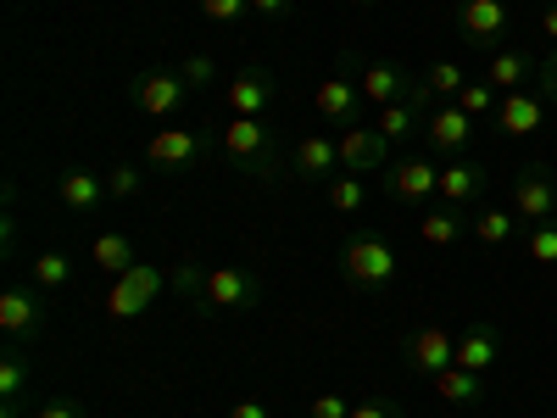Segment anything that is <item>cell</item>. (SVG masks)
I'll list each match as a JSON object with an SVG mask.
<instances>
[{
  "instance_id": "obj_16",
  "label": "cell",
  "mask_w": 557,
  "mask_h": 418,
  "mask_svg": "<svg viewBox=\"0 0 557 418\" xmlns=\"http://www.w3.org/2000/svg\"><path fill=\"white\" fill-rule=\"evenodd\" d=\"M357 107H362L357 78H346V73L318 78V89H312V118H323V123H357Z\"/></svg>"
},
{
  "instance_id": "obj_35",
  "label": "cell",
  "mask_w": 557,
  "mask_h": 418,
  "mask_svg": "<svg viewBox=\"0 0 557 418\" xmlns=\"http://www.w3.org/2000/svg\"><path fill=\"white\" fill-rule=\"evenodd\" d=\"M351 418H401V402L385 391H368L362 402H351Z\"/></svg>"
},
{
  "instance_id": "obj_41",
  "label": "cell",
  "mask_w": 557,
  "mask_h": 418,
  "mask_svg": "<svg viewBox=\"0 0 557 418\" xmlns=\"http://www.w3.org/2000/svg\"><path fill=\"white\" fill-rule=\"evenodd\" d=\"M251 12H257V17H285L290 0H251Z\"/></svg>"
},
{
  "instance_id": "obj_13",
  "label": "cell",
  "mask_w": 557,
  "mask_h": 418,
  "mask_svg": "<svg viewBox=\"0 0 557 418\" xmlns=\"http://www.w3.org/2000/svg\"><path fill=\"white\" fill-rule=\"evenodd\" d=\"M491 190V173H485V162H474V157H457V162H446L441 168V207H480V196Z\"/></svg>"
},
{
  "instance_id": "obj_19",
  "label": "cell",
  "mask_w": 557,
  "mask_h": 418,
  "mask_svg": "<svg viewBox=\"0 0 557 418\" xmlns=\"http://www.w3.org/2000/svg\"><path fill=\"white\" fill-rule=\"evenodd\" d=\"M57 201L67 212H101L112 196H107V173H89V168H67L57 179Z\"/></svg>"
},
{
  "instance_id": "obj_37",
  "label": "cell",
  "mask_w": 557,
  "mask_h": 418,
  "mask_svg": "<svg viewBox=\"0 0 557 418\" xmlns=\"http://www.w3.org/2000/svg\"><path fill=\"white\" fill-rule=\"evenodd\" d=\"M535 96H541L546 107H557V51H546L541 67H535Z\"/></svg>"
},
{
  "instance_id": "obj_4",
  "label": "cell",
  "mask_w": 557,
  "mask_h": 418,
  "mask_svg": "<svg viewBox=\"0 0 557 418\" xmlns=\"http://www.w3.org/2000/svg\"><path fill=\"white\" fill-rule=\"evenodd\" d=\"M380 190L396 207H430V201H441V168H435V157H401L380 173Z\"/></svg>"
},
{
  "instance_id": "obj_21",
  "label": "cell",
  "mask_w": 557,
  "mask_h": 418,
  "mask_svg": "<svg viewBox=\"0 0 557 418\" xmlns=\"http://www.w3.org/2000/svg\"><path fill=\"white\" fill-rule=\"evenodd\" d=\"M357 89H362V101L391 107V101H407V96H412V78H407V67H396V62H374V67L357 73Z\"/></svg>"
},
{
  "instance_id": "obj_10",
  "label": "cell",
  "mask_w": 557,
  "mask_h": 418,
  "mask_svg": "<svg viewBox=\"0 0 557 418\" xmlns=\"http://www.w3.org/2000/svg\"><path fill=\"white\" fill-rule=\"evenodd\" d=\"M513 212L524 223H552L557 218V173L546 162H530L519 179H513Z\"/></svg>"
},
{
  "instance_id": "obj_8",
  "label": "cell",
  "mask_w": 557,
  "mask_h": 418,
  "mask_svg": "<svg viewBox=\"0 0 557 418\" xmlns=\"http://www.w3.org/2000/svg\"><path fill=\"white\" fill-rule=\"evenodd\" d=\"M469 139H474V118L462 112L457 101H435L430 112H424V146L435 151V157H469Z\"/></svg>"
},
{
  "instance_id": "obj_38",
  "label": "cell",
  "mask_w": 557,
  "mask_h": 418,
  "mask_svg": "<svg viewBox=\"0 0 557 418\" xmlns=\"http://www.w3.org/2000/svg\"><path fill=\"white\" fill-rule=\"evenodd\" d=\"M251 12V0H201V17H212V23H240Z\"/></svg>"
},
{
  "instance_id": "obj_14",
  "label": "cell",
  "mask_w": 557,
  "mask_h": 418,
  "mask_svg": "<svg viewBox=\"0 0 557 418\" xmlns=\"http://www.w3.org/2000/svg\"><path fill=\"white\" fill-rule=\"evenodd\" d=\"M212 151V134H201V128H162L151 146H146V157L157 162V168H190V162H201Z\"/></svg>"
},
{
  "instance_id": "obj_34",
  "label": "cell",
  "mask_w": 557,
  "mask_h": 418,
  "mask_svg": "<svg viewBox=\"0 0 557 418\" xmlns=\"http://www.w3.org/2000/svg\"><path fill=\"white\" fill-rule=\"evenodd\" d=\"M139 184H146V173H139V168H107V196L112 201H128V196H139Z\"/></svg>"
},
{
  "instance_id": "obj_26",
  "label": "cell",
  "mask_w": 557,
  "mask_h": 418,
  "mask_svg": "<svg viewBox=\"0 0 557 418\" xmlns=\"http://www.w3.org/2000/svg\"><path fill=\"white\" fill-rule=\"evenodd\" d=\"M89 257H96V268H101V273H112V279H117V273H128V268L139 262V257H134V241L123 235V229H107V235H96Z\"/></svg>"
},
{
  "instance_id": "obj_39",
  "label": "cell",
  "mask_w": 557,
  "mask_h": 418,
  "mask_svg": "<svg viewBox=\"0 0 557 418\" xmlns=\"http://www.w3.org/2000/svg\"><path fill=\"white\" fill-rule=\"evenodd\" d=\"M34 418H89V413H84L78 402H67V396H57V402H45V407H39Z\"/></svg>"
},
{
  "instance_id": "obj_1",
  "label": "cell",
  "mask_w": 557,
  "mask_h": 418,
  "mask_svg": "<svg viewBox=\"0 0 557 418\" xmlns=\"http://www.w3.org/2000/svg\"><path fill=\"white\" fill-rule=\"evenodd\" d=\"M162 291H168V268H157V262L139 257L128 273H117V279H112V291H107V318H112V323H134V318H146V312H151V302H162Z\"/></svg>"
},
{
  "instance_id": "obj_25",
  "label": "cell",
  "mask_w": 557,
  "mask_h": 418,
  "mask_svg": "<svg viewBox=\"0 0 557 418\" xmlns=\"http://www.w3.org/2000/svg\"><path fill=\"white\" fill-rule=\"evenodd\" d=\"M28 380H34V368H28L23 346H7V357H0V418H12V407L28 391Z\"/></svg>"
},
{
  "instance_id": "obj_18",
  "label": "cell",
  "mask_w": 557,
  "mask_h": 418,
  "mask_svg": "<svg viewBox=\"0 0 557 418\" xmlns=\"http://www.w3.org/2000/svg\"><path fill=\"white\" fill-rule=\"evenodd\" d=\"M535 57L530 51H513V45H502V51H491L485 57V67H480V78L496 89V96H513V89H524L530 78H535Z\"/></svg>"
},
{
  "instance_id": "obj_36",
  "label": "cell",
  "mask_w": 557,
  "mask_h": 418,
  "mask_svg": "<svg viewBox=\"0 0 557 418\" xmlns=\"http://www.w3.org/2000/svg\"><path fill=\"white\" fill-rule=\"evenodd\" d=\"M307 418H351V402H346L341 391H318V396L307 402Z\"/></svg>"
},
{
  "instance_id": "obj_17",
  "label": "cell",
  "mask_w": 557,
  "mask_h": 418,
  "mask_svg": "<svg viewBox=\"0 0 557 418\" xmlns=\"http://www.w3.org/2000/svg\"><path fill=\"white\" fill-rule=\"evenodd\" d=\"M268 101H273V78H268L262 67H246V73H235V78L223 84V107H228V118H262Z\"/></svg>"
},
{
  "instance_id": "obj_2",
  "label": "cell",
  "mask_w": 557,
  "mask_h": 418,
  "mask_svg": "<svg viewBox=\"0 0 557 418\" xmlns=\"http://www.w3.org/2000/svg\"><path fill=\"white\" fill-rule=\"evenodd\" d=\"M218 151L235 162L240 173H257V179H273L278 173V157H273V139H268V123L262 118H228L218 128Z\"/></svg>"
},
{
  "instance_id": "obj_28",
  "label": "cell",
  "mask_w": 557,
  "mask_h": 418,
  "mask_svg": "<svg viewBox=\"0 0 557 418\" xmlns=\"http://www.w3.org/2000/svg\"><path fill=\"white\" fill-rule=\"evenodd\" d=\"M28 273H34V291H45V296H62V291L73 285V262H67L62 251H39V257L28 262Z\"/></svg>"
},
{
  "instance_id": "obj_12",
  "label": "cell",
  "mask_w": 557,
  "mask_h": 418,
  "mask_svg": "<svg viewBox=\"0 0 557 418\" xmlns=\"http://www.w3.org/2000/svg\"><path fill=\"white\" fill-rule=\"evenodd\" d=\"M451 362H457V341L441 330V323H424V330H412V335H407V368H412L418 380L446 374Z\"/></svg>"
},
{
  "instance_id": "obj_23",
  "label": "cell",
  "mask_w": 557,
  "mask_h": 418,
  "mask_svg": "<svg viewBox=\"0 0 557 418\" xmlns=\"http://www.w3.org/2000/svg\"><path fill=\"white\" fill-rule=\"evenodd\" d=\"M469 235H474V218L462 212V207H441V212L418 218V241H424V246H457V241H469Z\"/></svg>"
},
{
  "instance_id": "obj_15",
  "label": "cell",
  "mask_w": 557,
  "mask_h": 418,
  "mask_svg": "<svg viewBox=\"0 0 557 418\" xmlns=\"http://www.w3.org/2000/svg\"><path fill=\"white\" fill-rule=\"evenodd\" d=\"M541 123H546V101L535 96V89L502 96V107H496V134L502 139H530V134H541Z\"/></svg>"
},
{
  "instance_id": "obj_32",
  "label": "cell",
  "mask_w": 557,
  "mask_h": 418,
  "mask_svg": "<svg viewBox=\"0 0 557 418\" xmlns=\"http://www.w3.org/2000/svg\"><path fill=\"white\" fill-rule=\"evenodd\" d=\"M418 84H424V89H430L435 101H457V89L469 84V73H462L457 62H435V67H430L424 78H418Z\"/></svg>"
},
{
  "instance_id": "obj_33",
  "label": "cell",
  "mask_w": 557,
  "mask_h": 418,
  "mask_svg": "<svg viewBox=\"0 0 557 418\" xmlns=\"http://www.w3.org/2000/svg\"><path fill=\"white\" fill-rule=\"evenodd\" d=\"M178 78L190 84V89H212V78H218V57H207V51L184 57V62H178Z\"/></svg>"
},
{
  "instance_id": "obj_31",
  "label": "cell",
  "mask_w": 557,
  "mask_h": 418,
  "mask_svg": "<svg viewBox=\"0 0 557 418\" xmlns=\"http://www.w3.org/2000/svg\"><path fill=\"white\" fill-rule=\"evenodd\" d=\"M524 257L552 268L557 262V218L552 223H524Z\"/></svg>"
},
{
  "instance_id": "obj_29",
  "label": "cell",
  "mask_w": 557,
  "mask_h": 418,
  "mask_svg": "<svg viewBox=\"0 0 557 418\" xmlns=\"http://www.w3.org/2000/svg\"><path fill=\"white\" fill-rule=\"evenodd\" d=\"M330 207L335 212H362L368 207V179L362 173H335L330 179Z\"/></svg>"
},
{
  "instance_id": "obj_20",
  "label": "cell",
  "mask_w": 557,
  "mask_h": 418,
  "mask_svg": "<svg viewBox=\"0 0 557 418\" xmlns=\"http://www.w3.org/2000/svg\"><path fill=\"white\" fill-rule=\"evenodd\" d=\"M290 173H296V179H335V173H341L335 134H301L296 151H290Z\"/></svg>"
},
{
  "instance_id": "obj_6",
  "label": "cell",
  "mask_w": 557,
  "mask_h": 418,
  "mask_svg": "<svg viewBox=\"0 0 557 418\" xmlns=\"http://www.w3.org/2000/svg\"><path fill=\"white\" fill-rule=\"evenodd\" d=\"M196 296H201L207 307H218V312H246V307H257V296H262V279H257L251 268L223 262V268H207V273H201Z\"/></svg>"
},
{
  "instance_id": "obj_40",
  "label": "cell",
  "mask_w": 557,
  "mask_h": 418,
  "mask_svg": "<svg viewBox=\"0 0 557 418\" xmlns=\"http://www.w3.org/2000/svg\"><path fill=\"white\" fill-rule=\"evenodd\" d=\"M541 34H546V45L557 51V0H541Z\"/></svg>"
},
{
  "instance_id": "obj_5",
  "label": "cell",
  "mask_w": 557,
  "mask_h": 418,
  "mask_svg": "<svg viewBox=\"0 0 557 418\" xmlns=\"http://www.w3.org/2000/svg\"><path fill=\"white\" fill-rule=\"evenodd\" d=\"M341 273L351 279L357 291H385L391 279H396V251H391V241H380V235H351V241L341 246Z\"/></svg>"
},
{
  "instance_id": "obj_27",
  "label": "cell",
  "mask_w": 557,
  "mask_h": 418,
  "mask_svg": "<svg viewBox=\"0 0 557 418\" xmlns=\"http://www.w3.org/2000/svg\"><path fill=\"white\" fill-rule=\"evenodd\" d=\"M474 241H480V246H513V241H519V212L480 207V212H474Z\"/></svg>"
},
{
  "instance_id": "obj_11",
  "label": "cell",
  "mask_w": 557,
  "mask_h": 418,
  "mask_svg": "<svg viewBox=\"0 0 557 418\" xmlns=\"http://www.w3.org/2000/svg\"><path fill=\"white\" fill-rule=\"evenodd\" d=\"M184 96H190V84L178 78V67H146L134 78V107L146 118H173L184 107Z\"/></svg>"
},
{
  "instance_id": "obj_3",
  "label": "cell",
  "mask_w": 557,
  "mask_h": 418,
  "mask_svg": "<svg viewBox=\"0 0 557 418\" xmlns=\"http://www.w3.org/2000/svg\"><path fill=\"white\" fill-rule=\"evenodd\" d=\"M513 23H519V12L507 7V0H457V39L480 57L502 51Z\"/></svg>"
},
{
  "instance_id": "obj_42",
  "label": "cell",
  "mask_w": 557,
  "mask_h": 418,
  "mask_svg": "<svg viewBox=\"0 0 557 418\" xmlns=\"http://www.w3.org/2000/svg\"><path fill=\"white\" fill-rule=\"evenodd\" d=\"M228 418H273L262 402H235V407H228Z\"/></svg>"
},
{
  "instance_id": "obj_24",
  "label": "cell",
  "mask_w": 557,
  "mask_h": 418,
  "mask_svg": "<svg viewBox=\"0 0 557 418\" xmlns=\"http://www.w3.org/2000/svg\"><path fill=\"white\" fill-rule=\"evenodd\" d=\"M435 385V396L441 402H451V407H474V402H485V374H469V368H446V374H435L430 380Z\"/></svg>"
},
{
  "instance_id": "obj_9",
  "label": "cell",
  "mask_w": 557,
  "mask_h": 418,
  "mask_svg": "<svg viewBox=\"0 0 557 418\" xmlns=\"http://www.w3.org/2000/svg\"><path fill=\"white\" fill-rule=\"evenodd\" d=\"M39 296H45V291H28V285H17V291L0 296V341L34 346V341L45 335V302H39Z\"/></svg>"
},
{
  "instance_id": "obj_22",
  "label": "cell",
  "mask_w": 557,
  "mask_h": 418,
  "mask_svg": "<svg viewBox=\"0 0 557 418\" xmlns=\"http://www.w3.org/2000/svg\"><path fill=\"white\" fill-rule=\"evenodd\" d=\"M496 357H502V330L496 323H474V330L457 341V368H469V374H491Z\"/></svg>"
},
{
  "instance_id": "obj_7",
  "label": "cell",
  "mask_w": 557,
  "mask_h": 418,
  "mask_svg": "<svg viewBox=\"0 0 557 418\" xmlns=\"http://www.w3.org/2000/svg\"><path fill=\"white\" fill-rule=\"evenodd\" d=\"M335 151H341V168L346 173H362V179H380L391 168V139L374 123H346L335 134Z\"/></svg>"
},
{
  "instance_id": "obj_30",
  "label": "cell",
  "mask_w": 557,
  "mask_h": 418,
  "mask_svg": "<svg viewBox=\"0 0 557 418\" xmlns=\"http://www.w3.org/2000/svg\"><path fill=\"white\" fill-rule=\"evenodd\" d=\"M457 107H462V112H469V118H496V107H502V96H496V89H491V84H485V78L474 73L469 84H462V89H457Z\"/></svg>"
},
{
  "instance_id": "obj_43",
  "label": "cell",
  "mask_w": 557,
  "mask_h": 418,
  "mask_svg": "<svg viewBox=\"0 0 557 418\" xmlns=\"http://www.w3.org/2000/svg\"><path fill=\"white\" fill-rule=\"evenodd\" d=\"M362 7H374V0H362Z\"/></svg>"
}]
</instances>
